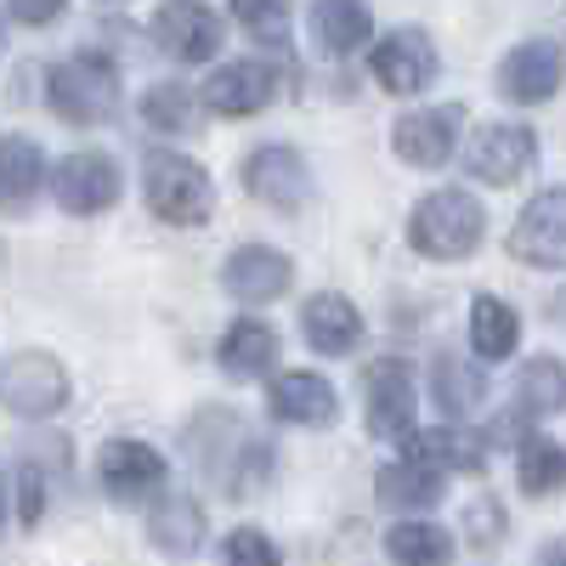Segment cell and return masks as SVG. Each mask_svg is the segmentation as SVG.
Segmentation results:
<instances>
[{
  "mask_svg": "<svg viewBox=\"0 0 566 566\" xmlns=\"http://www.w3.org/2000/svg\"><path fill=\"white\" fill-rule=\"evenodd\" d=\"M181 448L193 453V464L205 470L221 493H232V499H250L272 476V448L255 442L244 431V419L227 413V408H205L193 424H187Z\"/></svg>",
  "mask_w": 566,
  "mask_h": 566,
  "instance_id": "cell-1",
  "label": "cell"
},
{
  "mask_svg": "<svg viewBox=\"0 0 566 566\" xmlns=\"http://www.w3.org/2000/svg\"><path fill=\"white\" fill-rule=\"evenodd\" d=\"M488 239V210L464 187H437L408 210V244L424 261H470Z\"/></svg>",
  "mask_w": 566,
  "mask_h": 566,
  "instance_id": "cell-2",
  "label": "cell"
},
{
  "mask_svg": "<svg viewBox=\"0 0 566 566\" xmlns=\"http://www.w3.org/2000/svg\"><path fill=\"white\" fill-rule=\"evenodd\" d=\"M45 103L63 125H108L119 114V69L103 52H74L45 74Z\"/></svg>",
  "mask_w": 566,
  "mask_h": 566,
  "instance_id": "cell-3",
  "label": "cell"
},
{
  "mask_svg": "<svg viewBox=\"0 0 566 566\" xmlns=\"http://www.w3.org/2000/svg\"><path fill=\"white\" fill-rule=\"evenodd\" d=\"M142 193H148V210L170 227H205L216 210V187L205 165H193L187 154H165V148L142 159Z\"/></svg>",
  "mask_w": 566,
  "mask_h": 566,
  "instance_id": "cell-4",
  "label": "cell"
},
{
  "mask_svg": "<svg viewBox=\"0 0 566 566\" xmlns=\"http://www.w3.org/2000/svg\"><path fill=\"white\" fill-rule=\"evenodd\" d=\"M69 368L52 352H18L0 368V408L18 419H52L69 408Z\"/></svg>",
  "mask_w": 566,
  "mask_h": 566,
  "instance_id": "cell-5",
  "label": "cell"
},
{
  "mask_svg": "<svg viewBox=\"0 0 566 566\" xmlns=\"http://www.w3.org/2000/svg\"><path fill=\"white\" fill-rule=\"evenodd\" d=\"M244 187H250V199H261L266 210L301 216L306 199H312V170H306L301 148H290V142H266V148H255L244 159Z\"/></svg>",
  "mask_w": 566,
  "mask_h": 566,
  "instance_id": "cell-6",
  "label": "cell"
},
{
  "mask_svg": "<svg viewBox=\"0 0 566 566\" xmlns=\"http://www.w3.org/2000/svg\"><path fill=\"white\" fill-rule=\"evenodd\" d=\"M368 69L391 97H419V91L442 74V57H437V40L408 23V29H391L386 40H374Z\"/></svg>",
  "mask_w": 566,
  "mask_h": 566,
  "instance_id": "cell-7",
  "label": "cell"
},
{
  "mask_svg": "<svg viewBox=\"0 0 566 566\" xmlns=\"http://www.w3.org/2000/svg\"><path fill=\"white\" fill-rule=\"evenodd\" d=\"M413 402H419L413 368L402 357H374L363 368V413H368L374 437H386V442L408 437L413 431Z\"/></svg>",
  "mask_w": 566,
  "mask_h": 566,
  "instance_id": "cell-8",
  "label": "cell"
},
{
  "mask_svg": "<svg viewBox=\"0 0 566 566\" xmlns=\"http://www.w3.org/2000/svg\"><path fill=\"white\" fill-rule=\"evenodd\" d=\"M510 255L522 266L566 272V187H544L538 199H527L522 221L510 227Z\"/></svg>",
  "mask_w": 566,
  "mask_h": 566,
  "instance_id": "cell-9",
  "label": "cell"
},
{
  "mask_svg": "<svg viewBox=\"0 0 566 566\" xmlns=\"http://www.w3.org/2000/svg\"><path fill=\"white\" fill-rule=\"evenodd\" d=\"M538 159V136L527 125H482L476 136H470V148H464V170L476 176L482 187H510V181H522Z\"/></svg>",
  "mask_w": 566,
  "mask_h": 566,
  "instance_id": "cell-10",
  "label": "cell"
},
{
  "mask_svg": "<svg viewBox=\"0 0 566 566\" xmlns=\"http://www.w3.org/2000/svg\"><path fill=\"white\" fill-rule=\"evenodd\" d=\"M119 193H125V176L108 154H69L52 170V199L69 216H103L119 205Z\"/></svg>",
  "mask_w": 566,
  "mask_h": 566,
  "instance_id": "cell-11",
  "label": "cell"
},
{
  "mask_svg": "<svg viewBox=\"0 0 566 566\" xmlns=\"http://www.w3.org/2000/svg\"><path fill=\"white\" fill-rule=\"evenodd\" d=\"M459 130H464V108L459 103H437V108H413L391 125V148L402 165L413 170H442L459 148Z\"/></svg>",
  "mask_w": 566,
  "mask_h": 566,
  "instance_id": "cell-12",
  "label": "cell"
},
{
  "mask_svg": "<svg viewBox=\"0 0 566 566\" xmlns=\"http://www.w3.org/2000/svg\"><path fill=\"white\" fill-rule=\"evenodd\" d=\"M566 80V57H560V45L555 40H522L515 52H504L493 85H499V97L504 103H522V108H538L549 103L555 91Z\"/></svg>",
  "mask_w": 566,
  "mask_h": 566,
  "instance_id": "cell-13",
  "label": "cell"
},
{
  "mask_svg": "<svg viewBox=\"0 0 566 566\" xmlns=\"http://www.w3.org/2000/svg\"><path fill=\"white\" fill-rule=\"evenodd\" d=\"M154 40L176 63H210L221 52V18L205 7V0H159Z\"/></svg>",
  "mask_w": 566,
  "mask_h": 566,
  "instance_id": "cell-14",
  "label": "cell"
},
{
  "mask_svg": "<svg viewBox=\"0 0 566 566\" xmlns=\"http://www.w3.org/2000/svg\"><path fill=\"white\" fill-rule=\"evenodd\" d=\"M97 476H103V493L108 499L142 504V499H159L165 493V459L148 442H136V437H114L97 453Z\"/></svg>",
  "mask_w": 566,
  "mask_h": 566,
  "instance_id": "cell-15",
  "label": "cell"
},
{
  "mask_svg": "<svg viewBox=\"0 0 566 566\" xmlns=\"http://www.w3.org/2000/svg\"><path fill=\"white\" fill-rule=\"evenodd\" d=\"M277 97V69L261 57H232L205 80V108L221 119H250Z\"/></svg>",
  "mask_w": 566,
  "mask_h": 566,
  "instance_id": "cell-16",
  "label": "cell"
},
{
  "mask_svg": "<svg viewBox=\"0 0 566 566\" xmlns=\"http://www.w3.org/2000/svg\"><path fill=\"white\" fill-rule=\"evenodd\" d=\"M266 413L277 424H306V431H323V424L340 419V397H335V386H328L323 374L290 368V374H277V380L266 386Z\"/></svg>",
  "mask_w": 566,
  "mask_h": 566,
  "instance_id": "cell-17",
  "label": "cell"
},
{
  "mask_svg": "<svg viewBox=\"0 0 566 566\" xmlns=\"http://www.w3.org/2000/svg\"><path fill=\"white\" fill-rule=\"evenodd\" d=\"M221 283H227L232 301L266 306V301H277L295 283V261L283 255V250H272V244H239V250L221 261Z\"/></svg>",
  "mask_w": 566,
  "mask_h": 566,
  "instance_id": "cell-18",
  "label": "cell"
},
{
  "mask_svg": "<svg viewBox=\"0 0 566 566\" xmlns=\"http://www.w3.org/2000/svg\"><path fill=\"white\" fill-rule=\"evenodd\" d=\"M301 335H306V346L323 352V357H346V352L363 346V312H357L340 290H323V295H312V301L301 306Z\"/></svg>",
  "mask_w": 566,
  "mask_h": 566,
  "instance_id": "cell-19",
  "label": "cell"
},
{
  "mask_svg": "<svg viewBox=\"0 0 566 566\" xmlns=\"http://www.w3.org/2000/svg\"><path fill=\"white\" fill-rule=\"evenodd\" d=\"M45 187V154L34 136H0V210L7 216H29V205Z\"/></svg>",
  "mask_w": 566,
  "mask_h": 566,
  "instance_id": "cell-20",
  "label": "cell"
},
{
  "mask_svg": "<svg viewBox=\"0 0 566 566\" xmlns=\"http://www.w3.org/2000/svg\"><path fill=\"white\" fill-rule=\"evenodd\" d=\"M312 45L328 57H352L368 45V29H374V12H368V0H312Z\"/></svg>",
  "mask_w": 566,
  "mask_h": 566,
  "instance_id": "cell-21",
  "label": "cell"
},
{
  "mask_svg": "<svg viewBox=\"0 0 566 566\" xmlns=\"http://www.w3.org/2000/svg\"><path fill=\"white\" fill-rule=\"evenodd\" d=\"M442 493H448L442 470H424V464H413V459H391V464H380V476H374V499H380L386 510H397V515L437 510Z\"/></svg>",
  "mask_w": 566,
  "mask_h": 566,
  "instance_id": "cell-22",
  "label": "cell"
},
{
  "mask_svg": "<svg viewBox=\"0 0 566 566\" xmlns=\"http://www.w3.org/2000/svg\"><path fill=\"white\" fill-rule=\"evenodd\" d=\"M148 538L170 560H193L205 549V504L187 499V493H165L148 515Z\"/></svg>",
  "mask_w": 566,
  "mask_h": 566,
  "instance_id": "cell-23",
  "label": "cell"
},
{
  "mask_svg": "<svg viewBox=\"0 0 566 566\" xmlns=\"http://www.w3.org/2000/svg\"><path fill=\"white\" fill-rule=\"evenodd\" d=\"M216 363H221V374H232V380H261V374H272V363H277V328L261 323V317H239L221 335Z\"/></svg>",
  "mask_w": 566,
  "mask_h": 566,
  "instance_id": "cell-24",
  "label": "cell"
},
{
  "mask_svg": "<svg viewBox=\"0 0 566 566\" xmlns=\"http://www.w3.org/2000/svg\"><path fill=\"white\" fill-rule=\"evenodd\" d=\"M402 442V459L424 464V470H482L488 464V448L482 437H470V431H408L397 437Z\"/></svg>",
  "mask_w": 566,
  "mask_h": 566,
  "instance_id": "cell-25",
  "label": "cell"
},
{
  "mask_svg": "<svg viewBox=\"0 0 566 566\" xmlns=\"http://www.w3.org/2000/svg\"><path fill=\"white\" fill-rule=\"evenodd\" d=\"M470 346H476L482 363H504L522 346V312L499 295H476L470 301Z\"/></svg>",
  "mask_w": 566,
  "mask_h": 566,
  "instance_id": "cell-26",
  "label": "cell"
},
{
  "mask_svg": "<svg viewBox=\"0 0 566 566\" xmlns=\"http://www.w3.org/2000/svg\"><path fill=\"white\" fill-rule=\"evenodd\" d=\"M515 413L527 419H555L566 413V363L560 357H527L522 374H515Z\"/></svg>",
  "mask_w": 566,
  "mask_h": 566,
  "instance_id": "cell-27",
  "label": "cell"
},
{
  "mask_svg": "<svg viewBox=\"0 0 566 566\" xmlns=\"http://www.w3.org/2000/svg\"><path fill=\"white\" fill-rule=\"evenodd\" d=\"M386 555H391V566H448L453 560V533L424 522V515H402V522L386 533Z\"/></svg>",
  "mask_w": 566,
  "mask_h": 566,
  "instance_id": "cell-28",
  "label": "cell"
},
{
  "mask_svg": "<svg viewBox=\"0 0 566 566\" xmlns=\"http://www.w3.org/2000/svg\"><path fill=\"white\" fill-rule=\"evenodd\" d=\"M515 482H522L527 499L566 493V448L555 437H522V453H515Z\"/></svg>",
  "mask_w": 566,
  "mask_h": 566,
  "instance_id": "cell-29",
  "label": "cell"
},
{
  "mask_svg": "<svg viewBox=\"0 0 566 566\" xmlns=\"http://www.w3.org/2000/svg\"><path fill=\"white\" fill-rule=\"evenodd\" d=\"M431 386H437V408L453 419H464L470 408L482 402V391H488V380H482V368L476 363H464V357H453V352H442L437 357V374H431Z\"/></svg>",
  "mask_w": 566,
  "mask_h": 566,
  "instance_id": "cell-30",
  "label": "cell"
},
{
  "mask_svg": "<svg viewBox=\"0 0 566 566\" xmlns=\"http://www.w3.org/2000/svg\"><path fill=\"white\" fill-rule=\"evenodd\" d=\"M193 114H199L193 91L176 85V80H159V85L142 91V125L159 130V136H181V130H193Z\"/></svg>",
  "mask_w": 566,
  "mask_h": 566,
  "instance_id": "cell-31",
  "label": "cell"
},
{
  "mask_svg": "<svg viewBox=\"0 0 566 566\" xmlns=\"http://www.w3.org/2000/svg\"><path fill=\"white\" fill-rule=\"evenodd\" d=\"M221 566H283V555L261 527H232L221 538Z\"/></svg>",
  "mask_w": 566,
  "mask_h": 566,
  "instance_id": "cell-32",
  "label": "cell"
},
{
  "mask_svg": "<svg viewBox=\"0 0 566 566\" xmlns=\"http://www.w3.org/2000/svg\"><path fill=\"white\" fill-rule=\"evenodd\" d=\"M290 12H295V0H232V18H239L255 40H283Z\"/></svg>",
  "mask_w": 566,
  "mask_h": 566,
  "instance_id": "cell-33",
  "label": "cell"
},
{
  "mask_svg": "<svg viewBox=\"0 0 566 566\" xmlns=\"http://www.w3.org/2000/svg\"><path fill=\"white\" fill-rule=\"evenodd\" d=\"M7 12L23 23V29H45L69 12V0H7Z\"/></svg>",
  "mask_w": 566,
  "mask_h": 566,
  "instance_id": "cell-34",
  "label": "cell"
},
{
  "mask_svg": "<svg viewBox=\"0 0 566 566\" xmlns=\"http://www.w3.org/2000/svg\"><path fill=\"white\" fill-rule=\"evenodd\" d=\"M18 482H23V527H34L40 522V510H45V476L34 464H23L18 470Z\"/></svg>",
  "mask_w": 566,
  "mask_h": 566,
  "instance_id": "cell-35",
  "label": "cell"
},
{
  "mask_svg": "<svg viewBox=\"0 0 566 566\" xmlns=\"http://www.w3.org/2000/svg\"><path fill=\"white\" fill-rule=\"evenodd\" d=\"M533 566H566V538H549L544 549H538V560Z\"/></svg>",
  "mask_w": 566,
  "mask_h": 566,
  "instance_id": "cell-36",
  "label": "cell"
},
{
  "mask_svg": "<svg viewBox=\"0 0 566 566\" xmlns=\"http://www.w3.org/2000/svg\"><path fill=\"white\" fill-rule=\"evenodd\" d=\"M7 499H12V476H7V464H0V527H7Z\"/></svg>",
  "mask_w": 566,
  "mask_h": 566,
  "instance_id": "cell-37",
  "label": "cell"
},
{
  "mask_svg": "<svg viewBox=\"0 0 566 566\" xmlns=\"http://www.w3.org/2000/svg\"><path fill=\"white\" fill-rule=\"evenodd\" d=\"M103 7H125V0H103Z\"/></svg>",
  "mask_w": 566,
  "mask_h": 566,
  "instance_id": "cell-38",
  "label": "cell"
},
{
  "mask_svg": "<svg viewBox=\"0 0 566 566\" xmlns=\"http://www.w3.org/2000/svg\"><path fill=\"white\" fill-rule=\"evenodd\" d=\"M0 40H7V29H0Z\"/></svg>",
  "mask_w": 566,
  "mask_h": 566,
  "instance_id": "cell-39",
  "label": "cell"
}]
</instances>
